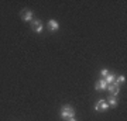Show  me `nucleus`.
<instances>
[{
    "mask_svg": "<svg viewBox=\"0 0 127 121\" xmlns=\"http://www.w3.org/2000/svg\"><path fill=\"white\" fill-rule=\"evenodd\" d=\"M48 28H50V31H58V28H59L58 21L54 20V18H51L50 21H48Z\"/></svg>",
    "mask_w": 127,
    "mask_h": 121,
    "instance_id": "39448f33",
    "label": "nucleus"
},
{
    "mask_svg": "<svg viewBox=\"0 0 127 121\" xmlns=\"http://www.w3.org/2000/svg\"><path fill=\"white\" fill-rule=\"evenodd\" d=\"M114 80H116V76H114L113 73H109L107 76H106V79H104V82H106V85H113Z\"/></svg>",
    "mask_w": 127,
    "mask_h": 121,
    "instance_id": "6e6552de",
    "label": "nucleus"
},
{
    "mask_svg": "<svg viewBox=\"0 0 127 121\" xmlns=\"http://www.w3.org/2000/svg\"><path fill=\"white\" fill-rule=\"evenodd\" d=\"M116 104H117L116 96H112V97H109V106H113V107H116Z\"/></svg>",
    "mask_w": 127,
    "mask_h": 121,
    "instance_id": "9d476101",
    "label": "nucleus"
},
{
    "mask_svg": "<svg viewBox=\"0 0 127 121\" xmlns=\"http://www.w3.org/2000/svg\"><path fill=\"white\" fill-rule=\"evenodd\" d=\"M32 30H34L37 34H40V32L42 31V23H41L40 20H34V21H32Z\"/></svg>",
    "mask_w": 127,
    "mask_h": 121,
    "instance_id": "20e7f679",
    "label": "nucleus"
},
{
    "mask_svg": "<svg viewBox=\"0 0 127 121\" xmlns=\"http://www.w3.org/2000/svg\"><path fill=\"white\" fill-rule=\"evenodd\" d=\"M107 108H109V104L106 103L104 100H99V101L95 104V110L96 111H106Z\"/></svg>",
    "mask_w": 127,
    "mask_h": 121,
    "instance_id": "f03ea898",
    "label": "nucleus"
},
{
    "mask_svg": "<svg viewBox=\"0 0 127 121\" xmlns=\"http://www.w3.org/2000/svg\"><path fill=\"white\" fill-rule=\"evenodd\" d=\"M100 75H102V76H107V75H109V71H107V69H102V71H100Z\"/></svg>",
    "mask_w": 127,
    "mask_h": 121,
    "instance_id": "9b49d317",
    "label": "nucleus"
},
{
    "mask_svg": "<svg viewBox=\"0 0 127 121\" xmlns=\"http://www.w3.org/2000/svg\"><path fill=\"white\" fill-rule=\"evenodd\" d=\"M123 82H126V76H124V75H122V76L116 77V80H114V83H113V85L119 86L120 83H123Z\"/></svg>",
    "mask_w": 127,
    "mask_h": 121,
    "instance_id": "1a4fd4ad",
    "label": "nucleus"
},
{
    "mask_svg": "<svg viewBox=\"0 0 127 121\" xmlns=\"http://www.w3.org/2000/svg\"><path fill=\"white\" fill-rule=\"evenodd\" d=\"M106 89L112 93V96H117L119 90H120V89H119V86H116V85H109V87H106Z\"/></svg>",
    "mask_w": 127,
    "mask_h": 121,
    "instance_id": "0eeeda50",
    "label": "nucleus"
},
{
    "mask_svg": "<svg viewBox=\"0 0 127 121\" xmlns=\"http://www.w3.org/2000/svg\"><path fill=\"white\" fill-rule=\"evenodd\" d=\"M21 17H23L24 21H32V17H34V14H32L31 10H23L21 11Z\"/></svg>",
    "mask_w": 127,
    "mask_h": 121,
    "instance_id": "7ed1b4c3",
    "label": "nucleus"
},
{
    "mask_svg": "<svg viewBox=\"0 0 127 121\" xmlns=\"http://www.w3.org/2000/svg\"><path fill=\"white\" fill-rule=\"evenodd\" d=\"M107 87V85H106V82H104V79H102V80H97L95 85V89L96 90H104Z\"/></svg>",
    "mask_w": 127,
    "mask_h": 121,
    "instance_id": "423d86ee",
    "label": "nucleus"
},
{
    "mask_svg": "<svg viewBox=\"0 0 127 121\" xmlns=\"http://www.w3.org/2000/svg\"><path fill=\"white\" fill-rule=\"evenodd\" d=\"M68 121H78V120L75 118V117H72V118H68Z\"/></svg>",
    "mask_w": 127,
    "mask_h": 121,
    "instance_id": "f8f14e48",
    "label": "nucleus"
},
{
    "mask_svg": "<svg viewBox=\"0 0 127 121\" xmlns=\"http://www.w3.org/2000/svg\"><path fill=\"white\" fill-rule=\"evenodd\" d=\"M61 117H62L64 120H68V118L75 117V110H73L72 106H62V108H61Z\"/></svg>",
    "mask_w": 127,
    "mask_h": 121,
    "instance_id": "f257e3e1",
    "label": "nucleus"
}]
</instances>
